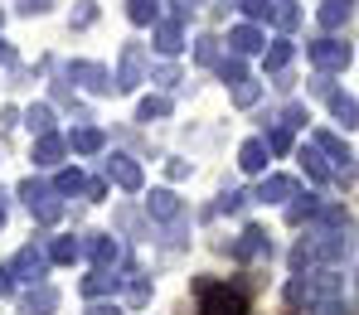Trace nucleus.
Returning <instances> with one entry per match:
<instances>
[{
	"label": "nucleus",
	"mask_w": 359,
	"mask_h": 315,
	"mask_svg": "<svg viewBox=\"0 0 359 315\" xmlns=\"http://www.w3.org/2000/svg\"><path fill=\"white\" fill-rule=\"evenodd\" d=\"M0 223H5V194H0Z\"/></svg>",
	"instance_id": "nucleus-35"
},
{
	"label": "nucleus",
	"mask_w": 359,
	"mask_h": 315,
	"mask_svg": "<svg viewBox=\"0 0 359 315\" xmlns=\"http://www.w3.org/2000/svg\"><path fill=\"white\" fill-rule=\"evenodd\" d=\"M59 311V291L54 286H34L20 296V315H54Z\"/></svg>",
	"instance_id": "nucleus-3"
},
{
	"label": "nucleus",
	"mask_w": 359,
	"mask_h": 315,
	"mask_svg": "<svg viewBox=\"0 0 359 315\" xmlns=\"http://www.w3.org/2000/svg\"><path fill=\"white\" fill-rule=\"evenodd\" d=\"M44 5H49V0H25V10H29V15H34V10H44Z\"/></svg>",
	"instance_id": "nucleus-34"
},
{
	"label": "nucleus",
	"mask_w": 359,
	"mask_h": 315,
	"mask_svg": "<svg viewBox=\"0 0 359 315\" xmlns=\"http://www.w3.org/2000/svg\"><path fill=\"white\" fill-rule=\"evenodd\" d=\"M78 243H73V238H59V243H54V248H49V257H54V262H73V257H78Z\"/></svg>",
	"instance_id": "nucleus-23"
},
{
	"label": "nucleus",
	"mask_w": 359,
	"mask_h": 315,
	"mask_svg": "<svg viewBox=\"0 0 359 315\" xmlns=\"http://www.w3.org/2000/svg\"><path fill=\"white\" fill-rule=\"evenodd\" d=\"M199 63H214V39H199Z\"/></svg>",
	"instance_id": "nucleus-31"
},
{
	"label": "nucleus",
	"mask_w": 359,
	"mask_h": 315,
	"mask_svg": "<svg viewBox=\"0 0 359 315\" xmlns=\"http://www.w3.org/2000/svg\"><path fill=\"white\" fill-rule=\"evenodd\" d=\"M311 59L320 63V68H345L350 63V49L335 44V39H320V44H311Z\"/></svg>",
	"instance_id": "nucleus-5"
},
{
	"label": "nucleus",
	"mask_w": 359,
	"mask_h": 315,
	"mask_svg": "<svg viewBox=\"0 0 359 315\" xmlns=\"http://www.w3.org/2000/svg\"><path fill=\"white\" fill-rule=\"evenodd\" d=\"M292 194H297V180H287V175L262 180V199H292Z\"/></svg>",
	"instance_id": "nucleus-13"
},
{
	"label": "nucleus",
	"mask_w": 359,
	"mask_h": 315,
	"mask_svg": "<svg viewBox=\"0 0 359 315\" xmlns=\"http://www.w3.org/2000/svg\"><path fill=\"white\" fill-rule=\"evenodd\" d=\"M233 97H238V107H248V102H257V83H248V78H243V83H238V92H233Z\"/></svg>",
	"instance_id": "nucleus-28"
},
{
	"label": "nucleus",
	"mask_w": 359,
	"mask_h": 315,
	"mask_svg": "<svg viewBox=\"0 0 359 315\" xmlns=\"http://www.w3.org/2000/svg\"><path fill=\"white\" fill-rule=\"evenodd\" d=\"M219 73H224L229 83H243V63L238 59H224V63H219Z\"/></svg>",
	"instance_id": "nucleus-29"
},
{
	"label": "nucleus",
	"mask_w": 359,
	"mask_h": 315,
	"mask_svg": "<svg viewBox=\"0 0 359 315\" xmlns=\"http://www.w3.org/2000/svg\"><path fill=\"white\" fill-rule=\"evenodd\" d=\"M0 59H5V44H0Z\"/></svg>",
	"instance_id": "nucleus-36"
},
{
	"label": "nucleus",
	"mask_w": 359,
	"mask_h": 315,
	"mask_svg": "<svg viewBox=\"0 0 359 315\" xmlns=\"http://www.w3.org/2000/svg\"><path fill=\"white\" fill-rule=\"evenodd\" d=\"M229 44H233L238 54H257V49H262V34H257L252 24H238V29L229 34Z\"/></svg>",
	"instance_id": "nucleus-9"
},
{
	"label": "nucleus",
	"mask_w": 359,
	"mask_h": 315,
	"mask_svg": "<svg viewBox=\"0 0 359 315\" xmlns=\"http://www.w3.org/2000/svg\"><path fill=\"white\" fill-rule=\"evenodd\" d=\"M107 180H117L121 189H141V170H136V160L112 155V160H107Z\"/></svg>",
	"instance_id": "nucleus-6"
},
{
	"label": "nucleus",
	"mask_w": 359,
	"mask_h": 315,
	"mask_svg": "<svg viewBox=\"0 0 359 315\" xmlns=\"http://www.w3.org/2000/svg\"><path fill=\"white\" fill-rule=\"evenodd\" d=\"M88 252H93V262L107 272V267L117 262V252H121V248H117V238H93V243H88Z\"/></svg>",
	"instance_id": "nucleus-11"
},
{
	"label": "nucleus",
	"mask_w": 359,
	"mask_h": 315,
	"mask_svg": "<svg viewBox=\"0 0 359 315\" xmlns=\"http://www.w3.org/2000/svg\"><path fill=\"white\" fill-rule=\"evenodd\" d=\"M156 49L161 54H180V24H161L156 29Z\"/></svg>",
	"instance_id": "nucleus-17"
},
{
	"label": "nucleus",
	"mask_w": 359,
	"mask_h": 315,
	"mask_svg": "<svg viewBox=\"0 0 359 315\" xmlns=\"http://www.w3.org/2000/svg\"><path fill=\"white\" fill-rule=\"evenodd\" d=\"M199 315H248V306H243L238 291H229V286H204Z\"/></svg>",
	"instance_id": "nucleus-2"
},
{
	"label": "nucleus",
	"mask_w": 359,
	"mask_h": 315,
	"mask_svg": "<svg viewBox=\"0 0 359 315\" xmlns=\"http://www.w3.org/2000/svg\"><path fill=\"white\" fill-rule=\"evenodd\" d=\"M345 15H350V0H325V10H320V24H325V29H335Z\"/></svg>",
	"instance_id": "nucleus-18"
},
{
	"label": "nucleus",
	"mask_w": 359,
	"mask_h": 315,
	"mask_svg": "<svg viewBox=\"0 0 359 315\" xmlns=\"http://www.w3.org/2000/svg\"><path fill=\"white\" fill-rule=\"evenodd\" d=\"M238 165L243 170H262V165H267V146H262V141H248L243 155H238Z\"/></svg>",
	"instance_id": "nucleus-14"
},
{
	"label": "nucleus",
	"mask_w": 359,
	"mask_h": 315,
	"mask_svg": "<svg viewBox=\"0 0 359 315\" xmlns=\"http://www.w3.org/2000/svg\"><path fill=\"white\" fill-rule=\"evenodd\" d=\"M170 107H165V97H146L141 102V122H151V117H165Z\"/></svg>",
	"instance_id": "nucleus-26"
},
{
	"label": "nucleus",
	"mask_w": 359,
	"mask_h": 315,
	"mask_svg": "<svg viewBox=\"0 0 359 315\" xmlns=\"http://www.w3.org/2000/svg\"><path fill=\"white\" fill-rule=\"evenodd\" d=\"M243 10H248V15H257V20H267V15H277V5H272V0H248Z\"/></svg>",
	"instance_id": "nucleus-27"
},
{
	"label": "nucleus",
	"mask_w": 359,
	"mask_h": 315,
	"mask_svg": "<svg viewBox=\"0 0 359 315\" xmlns=\"http://www.w3.org/2000/svg\"><path fill=\"white\" fill-rule=\"evenodd\" d=\"M112 286H117V276H107V272H97V276H88V281H83V291H88V296H102V291H112Z\"/></svg>",
	"instance_id": "nucleus-21"
},
{
	"label": "nucleus",
	"mask_w": 359,
	"mask_h": 315,
	"mask_svg": "<svg viewBox=\"0 0 359 315\" xmlns=\"http://www.w3.org/2000/svg\"><path fill=\"white\" fill-rule=\"evenodd\" d=\"M330 107H335V117H340L345 126H355L359 112H355V102H350V97H330Z\"/></svg>",
	"instance_id": "nucleus-24"
},
{
	"label": "nucleus",
	"mask_w": 359,
	"mask_h": 315,
	"mask_svg": "<svg viewBox=\"0 0 359 315\" xmlns=\"http://www.w3.org/2000/svg\"><path fill=\"white\" fill-rule=\"evenodd\" d=\"M59 155H63L59 136H39V146H34V165H59Z\"/></svg>",
	"instance_id": "nucleus-12"
},
{
	"label": "nucleus",
	"mask_w": 359,
	"mask_h": 315,
	"mask_svg": "<svg viewBox=\"0 0 359 315\" xmlns=\"http://www.w3.org/2000/svg\"><path fill=\"white\" fill-rule=\"evenodd\" d=\"M54 189H59V194H78V189H88V180H83L78 170H63V175H59V185H54Z\"/></svg>",
	"instance_id": "nucleus-22"
},
{
	"label": "nucleus",
	"mask_w": 359,
	"mask_h": 315,
	"mask_svg": "<svg viewBox=\"0 0 359 315\" xmlns=\"http://www.w3.org/2000/svg\"><path fill=\"white\" fill-rule=\"evenodd\" d=\"M146 209H151V218H165V223L180 218V199L170 194V189H156V194L146 199Z\"/></svg>",
	"instance_id": "nucleus-7"
},
{
	"label": "nucleus",
	"mask_w": 359,
	"mask_h": 315,
	"mask_svg": "<svg viewBox=\"0 0 359 315\" xmlns=\"http://www.w3.org/2000/svg\"><path fill=\"white\" fill-rule=\"evenodd\" d=\"M20 194H25L29 214H34V218H44V223H54V218L63 214V204H59V189L39 185V180H25V185H20Z\"/></svg>",
	"instance_id": "nucleus-1"
},
{
	"label": "nucleus",
	"mask_w": 359,
	"mask_h": 315,
	"mask_svg": "<svg viewBox=\"0 0 359 315\" xmlns=\"http://www.w3.org/2000/svg\"><path fill=\"white\" fill-rule=\"evenodd\" d=\"M267 248V238H262V228H248L238 243H233V257H252V252H262Z\"/></svg>",
	"instance_id": "nucleus-15"
},
{
	"label": "nucleus",
	"mask_w": 359,
	"mask_h": 315,
	"mask_svg": "<svg viewBox=\"0 0 359 315\" xmlns=\"http://www.w3.org/2000/svg\"><path fill=\"white\" fill-rule=\"evenodd\" d=\"M88 315H121V311H117V306H93Z\"/></svg>",
	"instance_id": "nucleus-33"
},
{
	"label": "nucleus",
	"mask_w": 359,
	"mask_h": 315,
	"mask_svg": "<svg viewBox=\"0 0 359 315\" xmlns=\"http://www.w3.org/2000/svg\"><path fill=\"white\" fill-rule=\"evenodd\" d=\"M73 78H83L93 92H107V88H112V83H107V73H102L97 63H73Z\"/></svg>",
	"instance_id": "nucleus-10"
},
{
	"label": "nucleus",
	"mask_w": 359,
	"mask_h": 315,
	"mask_svg": "<svg viewBox=\"0 0 359 315\" xmlns=\"http://www.w3.org/2000/svg\"><path fill=\"white\" fill-rule=\"evenodd\" d=\"M73 150H83V155H88V150H102V131H97V126L73 131Z\"/></svg>",
	"instance_id": "nucleus-16"
},
{
	"label": "nucleus",
	"mask_w": 359,
	"mask_h": 315,
	"mask_svg": "<svg viewBox=\"0 0 359 315\" xmlns=\"http://www.w3.org/2000/svg\"><path fill=\"white\" fill-rule=\"evenodd\" d=\"M287 59H292V44H277V49L267 54V68H282Z\"/></svg>",
	"instance_id": "nucleus-30"
},
{
	"label": "nucleus",
	"mask_w": 359,
	"mask_h": 315,
	"mask_svg": "<svg viewBox=\"0 0 359 315\" xmlns=\"http://www.w3.org/2000/svg\"><path fill=\"white\" fill-rule=\"evenodd\" d=\"M243 204H248V194H243V189H233V194L224 199V209H243Z\"/></svg>",
	"instance_id": "nucleus-32"
},
{
	"label": "nucleus",
	"mask_w": 359,
	"mask_h": 315,
	"mask_svg": "<svg viewBox=\"0 0 359 315\" xmlns=\"http://www.w3.org/2000/svg\"><path fill=\"white\" fill-rule=\"evenodd\" d=\"M49 107H29V131H39V136H49Z\"/></svg>",
	"instance_id": "nucleus-25"
},
{
	"label": "nucleus",
	"mask_w": 359,
	"mask_h": 315,
	"mask_svg": "<svg viewBox=\"0 0 359 315\" xmlns=\"http://www.w3.org/2000/svg\"><path fill=\"white\" fill-rule=\"evenodd\" d=\"M126 15H131L136 24H151V20H156V0H126Z\"/></svg>",
	"instance_id": "nucleus-20"
},
{
	"label": "nucleus",
	"mask_w": 359,
	"mask_h": 315,
	"mask_svg": "<svg viewBox=\"0 0 359 315\" xmlns=\"http://www.w3.org/2000/svg\"><path fill=\"white\" fill-rule=\"evenodd\" d=\"M44 262H49V257H44L39 248H20V257L10 262V276H25V281H34V276L44 272Z\"/></svg>",
	"instance_id": "nucleus-4"
},
{
	"label": "nucleus",
	"mask_w": 359,
	"mask_h": 315,
	"mask_svg": "<svg viewBox=\"0 0 359 315\" xmlns=\"http://www.w3.org/2000/svg\"><path fill=\"white\" fill-rule=\"evenodd\" d=\"M141 83V49L131 44L126 54H121V78H117V88H136Z\"/></svg>",
	"instance_id": "nucleus-8"
},
{
	"label": "nucleus",
	"mask_w": 359,
	"mask_h": 315,
	"mask_svg": "<svg viewBox=\"0 0 359 315\" xmlns=\"http://www.w3.org/2000/svg\"><path fill=\"white\" fill-rule=\"evenodd\" d=\"M316 146H320L325 155H335V160H350V150H345V141H340V136H330V131H320V136H316Z\"/></svg>",
	"instance_id": "nucleus-19"
}]
</instances>
